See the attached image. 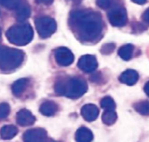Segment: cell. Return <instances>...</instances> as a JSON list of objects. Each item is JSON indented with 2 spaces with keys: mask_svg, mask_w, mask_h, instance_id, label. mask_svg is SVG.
<instances>
[{
  "mask_svg": "<svg viewBox=\"0 0 149 142\" xmlns=\"http://www.w3.org/2000/svg\"><path fill=\"white\" fill-rule=\"evenodd\" d=\"M71 18L79 36L84 40H94L101 34L103 20L99 13L91 11H77L71 14Z\"/></svg>",
  "mask_w": 149,
  "mask_h": 142,
  "instance_id": "obj_1",
  "label": "cell"
},
{
  "mask_svg": "<svg viewBox=\"0 0 149 142\" xmlns=\"http://www.w3.org/2000/svg\"><path fill=\"white\" fill-rule=\"evenodd\" d=\"M88 90L84 79L73 77L68 80H60L55 84V92L58 95L76 99L84 96Z\"/></svg>",
  "mask_w": 149,
  "mask_h": 142,
  "instance_id": "obj_2",
  "label": "cell"
},
{
  "mask_svg": "<svg viewBox=\"0 0 149 142\" xmlns=\"http://www.w3.org/2000/svg\"><path fill=\"white\" fill-rule=\"evenodd\" d=\"M24 55L21 50L0 46V69L3 71L16 69L21 65Z\"/></svg>",
  "mask_w": 149,
  "mask_h": 142,
  "instance_id": "obj_3",
  "label": "cell"
},
{
  "mask_svg": "<svg viewBox=\"0 0 149 142\" xmlns=\"http://www.w3.org/2000/svg\"><path fill=\"white\" fill-rule=\"evenodd\" d=\"M7 40L16 46H26L31 42L33 38V30L32 26L27 24H20L12 26L6 32Z\"/></svg>",
  "mask_w": 149,
  "mask_h": 142,
  "instance_id": "obj_4",
  "label": "cell"
},
{
  "mask_svg": "<svg viewBox=\"0 0 149 142\" xmlns=\"http://www.w3.org/2000/svg\"><path fill=\"white\" fill-rule=\"evenodd\" d=\"M35 26L41 38H47L56 31V22L49 17H40L35 19Z\"/></svg>",
  "mask_w": 149,
  "mask_h": 142,
  "instance_id": "obj_5",
  "label": "cell"
},
{
  "mask_svg": "<svg viewBox=\"0 0 149 142\" xmlns=\"http://www.w3.org/2000/svg\"><path fill=\"white\" fill-rule=\"evenodd\" d=\"M108 19L113 26L121 27L127 22V13L123 6H112L108 13Z\"/></svg>",
  "mask_w": 149,
  "mask_h": 142,
  "instance_id": "obj_6",
  "label": "cell"
},
{
  "mask_svg": "<svg viewBox=\"0 0 149 142\" xmlns=\"http://www.w3.org/2000/svg\"><path fill=\"white\" fill-rule=\"evenodd\" d=\"M24 142H48L47 133L42 128L27 130L23 137Z\"/></svg>",
  "mask_w": 149,
  "mask_h": 142,
  "instance_id": "obj_7",
  "label": "cell"
},
{
  "mask_svg": "<svg viewBox=\"0 0 149 142\" xmlns=\"http://www.w3.org/2000/svg\"><path fill=\"white\" fill-rule=\"evenodd\" d=\"M56 62L60 66H69L74 61V54L67 47H59L54 52Z\"/></svg>",
  "mask_w": 149,
  "mask_h": 142,
  "instance_id": "obj_8",
  "label": "cell"
},
{
  "mask_svg": "<svg viewBox=\"0 0 149 142\" xmlns=\"http://www.w3.org/2000/svg\"><path fill=\"white\" fill-rule=\"evenodd\" d=\"M77 66L81 70L84 71V72L91 73L97 69L98 64H97V61L94 55L86 54V55H83L79 59Z\"/></svg>",
  "mask_w": 149,
  "mask_h": 142,
  "instance_id": "obj_9",
  "label": "cell"
},
{
  "mask_svg": "<svg viewBox=\"0 0 149 142\" xmlns=\"http://www.w3.org/2000/svg\"><path fill=\"white\" fill-rule=\"evenodd\" d=\"M16 120L17 123L19 125L22 126H29L34 124L35 122V117L32 114V112L26 109H22L20 110L16 116Z\"/></svg>",
  "mask_w": 149,
  "mask_h": 142,
  "instance_id": "obj_10",
  "label": "cell"
},
{
  "mask_svg": "<svg viewBox=\"0 0 149 142\" xmlns=\"http://www.w3.org/2000/svg\"><path fill=\"white\" fill-rule=\"evenodd\" d=\"M81 114L86 121L91 122L97 118L99 115V109L95 104H88L83 106L81 109Z\"/></svg>",
  "mask_w": 149,
  "mask_h": 142,
  "instance_id": "obj_11",
  "label": "cell"
},
{
  "mask_svg": "<svg viewBox=\"0 0 149 142\" xmlns=\"http://www.w3.org/2000/svg\"><path fill=\"white\" fill-rule=\"evenodd\" d=\"M139 74L134 69H126L120 75L119 81L122 84L132 86L134 85L139 81Z\"/></svg>",
  "mask_w": 149,
  "mask_h": 142,
  "instance_id": "obj_12",
  "label": "cell"
},
{
  "mask_svg": "<svg viewBox=\"0 0 149 142\" xmlns=\"http://www.w3.org/2000/svg\"><path fill=\"white\" fill-rule=\"evenodd\" d=\"M93 139L92 132L86 127H80L76 132L77 142H91Z\"/></svg>",
  "mask_w": 149,
  "mask_h": 142,
  "instance_id": "obj_13",
  "label": "cell"
},
{
  "mask_svg": "<svg viewBox=\"0 0 149 142\" xmlns=\"http://www.w3.org/2000/svg\"><path fill=\"white\" fill-rule=\"evenodd\" d=\"M19 132V130L16 126L13 125H4L1 130H0V136L3 139H12L14 138Z\"/></svg>",
  "mask_w": 149,
  "mask_h": 142,
  "instance_id": "obj_14",
  "label": "cell"
},
{
  "mask_svg": "<svg viewBox=\"0 0 149 142\" xmlns=\"http://www.w3.org/2000/svg\"><path fill=\"white\" fill-rule=\"evenodd\" d=\"M28 84H29V80L28 79H26V78L19 79L18 81H16L13 84V85L12 87L13 94L16 97H19L26 90V89L27 88Z\"/></svg>",
  "mask_w": 149,
  "mask_h": 142,
  "instance_id": "obj_15",
  "label": "cell"
},
{
  "mask_svg": "<svg viewBox=\"0 0 149 142\" xmlns=\"http://www.w3.org/2000/svg\"><path fill=\"white\" fill-rule=\"evenodd\" d=\"M58 109V105L53 101H46L40 107V111L45 116L54 115Z\"/></svg>",
  "mask_w": 149,
  "mask_h": 142,
  "instance_id": "obj_16",
  "label": "cell"
},
{
  "mask_svg": "<svg viewBox=\"0 0 149 142\" xmlns=\"http://www.w3.org/2000/svg\"><path fill=\"white\" fill-rule=\"evenodd\" d=\"M134 51V46L132 44H126L122 46L118 50V55L124 61H129L132 57Z\"/></svg>",
  "mask_w": 149,
  "mask_h": 142,
  "instance_id": "obj_17",
  "label": "cell"
},
{
  "mask_svg": "<svg viewBox=\"0 0 149 142\" xmlns=\"http://www.w3.org/2000/svg\"><path fill=\"white\" fill-rule=\"evenodd\" d=\"M134 110L142 116H149V101L142 100L133 104Z\"/></svg>",
  "mask_w": 149,
  "mask_h": 142,
  "instance_id": "obj_18",
  "label": "cell"
},
{
  "mask_svg": "<svg viewBox=\"0 0 149 142\" xmlns=\"http://www.w3.org/2000/svg\"><path fill=\"white\" fill-rule=\"evenodd\" d=\"M118 115L115 111H105L102 115V121L106 125H112L116 123Z\"/></svg>",
  "mask_w": 149,
  "mask_h": 142,
  "instance_id": "obj_19",
  "label": "cell"
},
{
  "mask_svg": "<svg viewBox=\"0 0 149 142\" xmlns=\"http://www.w3.org/2000/svg\"><path fill=\"white\" fill-rule=\"evenodd\" d=\"M31 11L30 7L26 5H21L17 9V19L18 21L23 22L30 17Z\"/></svg>",
  "mask_w": 149,
  "mask_h": 142,
  "instance_id": "obj_20",
  "label": "cell"
},
{
  "mask_svg": "<svg viewBox=\"0 0 149 142\" xmlns=\"http://www.w3.org/2000/svg\"><path fill=\"white\" fill-rule=\"evenodd\" d=\"M100 105L105 111H114L116 109V104L113 98L109 96H106L104 98H102L100 102Z\"/></svg>",
  "mask_w": 149,
  "mask_h": 142,
  "instance_id": "obj_21",
  "label": "cell"
},
{
  "mask_svg": "<svg viewBox=\"0 0 149 142\" xmlns=\"http://www.w3.org/2000/svg\"><path fill=\"white\" fill-rule=\"evenodd\" d=\"M0 5L10 10H17L21 6V0H0Z\"/></svg>",
  "mask_w": 149,
  "mask_h": 142,
  "instance_id": "obj_22",
  "label": "cell"
},
{
  "mask_svg": "<svg viewBox=\"0 0 149 142\" xmlns=\"http://www.w3.org/2000/svg\"><path fill=\"white\" fill-rule=\"evenodd\" d=\"M10 105L6 103L0 104V119H4L10 114Z\"/></svg>",
  "mask_w": 149,
  "mask_h": 142,
  "instance_id": "obj_23",
  "label": "cell"
},
{
  "mask_svg": "<svg viewBox=\"0 0 149 142\" xmlns=\"http://www.w3.org/2000/svg\"><path fill=\"white\" fill-rule=\"evenodd\" d=\"M114 0H97V6L102 9H109L113 6Z\"/></svg>",
  "mask_w": 149,
  "mask_h": 142,
  "instance_id": "obj_24",
  "label": "cell"
},
{
  "mask_svg": "<svg viewBox=\"0 0 149 142\" xmlns=\"http://www.w3.org/2000/svg\"><path fill=\"white\" fill-rule=\"evenodd\" d=\"M114 48H115V45L113 43H108V44L104 45L102 47L101 52L104 54H111L113 52Z\"/></svg>",
  "mask_w": 149,
  "mask_h": 142,
  "instance_id": "obj_25",
  "label": "cell"
},
{
  "mask_svg": "<svg viewBox=\"0 0 149 142\" xmlns=\"http://www.w3.org/2000/svg\"><path fill=\"white\" fill-rule=\"evenodd\" d=\"M142 19L145 23L149 24V7L144 12V13L142 15Z\"/></svg>",
  "mask_w": 149,
  "mask_h": 142,
  "instance_id": "obj_26",
  "label": "cell"
},
{
  "mask_svg": "<svg viewBox=\"0 0 149 142\" xmlns=\"http://www.w3.org/2000/svg\"><path fill=\"white\" fill-rule=\"evenodd\" d=\"M36 2H37L38 4L49 6V5H51V4L54 2V0H36Z\"/></svg>",
  "mask_w": 149,
  "mask_h": 142,
  "instance_id": "obj_27",
  "label": "cell"
},
{
  "mask_svg": "<svg viewBox=\"0 0 149 142\" xmlns=\"http://www.w3.org/2000/svg\"><path fill=\"white\" fill-rule=\"evenodd\" d=\"M144 92L146 93V95L147 97H149V81L147 83H146V84L144 86Z\"/></svg>",
  "mask_w": 149,
  "mask_h": 142,
  "instance_id": "obj_28",
  "label": "cell"
},
{
  "mask_svg": "<svg viewBox=\"0 0 149 142\" xmlns=\"http://www.w3.org/2000/svg\"><path fill=\"white\" fill-rule=\"evenodd\" d=\"M132 1L138 5H144L146 2V0H132Z\"/></svg>",
  "mask_w": 149,
  "mask_h": 142,
  "instance_id": "obj_29",
  "label": "cell"
},
{
  "mask_svg": "<svg viewBox=\"0 0 149 142\" xmlns=\"http://www.w3.org/2000/svg\"><path fill=\"white\" fill-rule=\"evenodd\" d=\"M0 36H1V30H0Z\"/></svg>",
  "mask_w": 149,
  "mask_h": 142,
  "instance_id": "obj_30",
  "label": "cell"
}]
</instances>
